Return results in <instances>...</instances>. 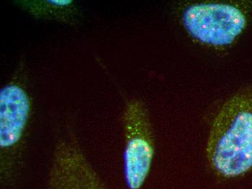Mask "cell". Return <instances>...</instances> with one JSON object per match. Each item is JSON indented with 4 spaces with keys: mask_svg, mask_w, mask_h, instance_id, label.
I'll list each match as a JSON object with an SVG mask.
<instances>
[{
    "mask_svg": "<svg viewBox=\"0 0 252 189\" xmlns=\"http://www.w3.org/2000/svg\"><path fill=\"white\" fill-rule=\"evenodd\" d=\"M207 157L218 176L236 178L252 170V84L230 97L215 116Z\"/></svg>",
    "mask_w": 252,
    "mask_h": 189,
    "instance_id": "1",
    "label": "cell"
},
{
    "mask_svg": "<svg viewBox=\"0 0 252 189\" xmlns=\"http://www.w3.org/2000/svg\"><path fill=\"white\" fill-rule=\"evenodd\" d=\"M184 28L193 39L207 45H231L252 20V3L212 1L195 3L182 13Z\"/></svg>",
    "mask_w": 252,
    "mask_h": 189,
    "instance_id": "2",
    "label": "cell"
},
{
    "mask_svg": "<svg viewBox=\"0 0 252 189\" xmlns=\"http://www.w3.org/2000/svg\"><path fill=\"white\" fill-rule=\"evenodd\" d=\"M124 176L128 189H140L145 182L154 152V136L148 109L143 101L132 99L124 109Z\"/></svg>",
    "mask_w": 252,
    "mask_h": 189,
    "instance_id": "3",
    "label": "cell"
},
{
    "mask_svg": "<svg viewBox=\"0 0 252 189\" xmlns=\"http://www.w3.org/2000/svg\"><path fill=\"white\" fill-rule=\"evenodd\" d=\"M31 113L29 95L19 84H7L0 92L1 177L10 181Z\"/></svg>",
    "mask_w": 252,
    "mask_h": 189,
    "instance_id": "4",
    "label": "cell"
},
{
    "mask_svg": "<svg viewBox=\"0 0 252 189\" xmlns=\"http://www.w3.org/2000/svg\"><path fill=\"white\" fill-rule=\"evenodd\" d=\"M47 189H107L73 135L57 144Z\"/></svg>",
    "mask_w": 252,
    "mask_h": 189,
    "instance_id": "5",
    "label": "cell"
},
{
    "mask_svg": "<svg viewBox=\"0 0 252 189\" xmlns=\"http://www.w3.org/2000/svg\"><path fill=\"white\" fill-rule=\"evenodd\" d=\"M20 6L37 19L52 20L73 26L78 11L72 0L20 1Z\"/></svg>",
    "mask_w": 252,
    "mask_h": 189,
    "instance_id": "6",
    "label": "cell"
}]
</instances>
